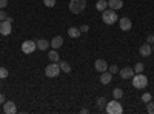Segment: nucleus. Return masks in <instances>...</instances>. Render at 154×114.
<instances>
[{
	"label": "nucleus",
	"instance_id": "23",
	"mask_svg": "<svg viewBox=\"0 0 154 114\" xmlns=\"http://www.w3.org/2000/svg\"><path fill=\"white\" fill-rule=\"evenodd\" d=\"M106 103H108L106 97H103V96H102V97H99V99H97V106H100V108H102V106H105Z\"/></svg>",
	"mask_w": 154,
	"mask_h": 114
},
{
	"label": "nucleus",
	"instance_id": "4",
	"mask_svg": "<svg viewBox=\"0 0 154 114\" xmlns=\"http://www.w3.org/2000/svg\"><path fill=\"white\" fill-rule=\"evenodd\" d=\"M86 6V0H71L69 2V11L72 14H80Z\"/></svg>",
	"mask_w": 154,
	"mask_h": 114
},
{
	"label": "nucleus",
	"instance_id": "9",
	"mask_svg": "<svg viewBox=\"0 0 154 114\" xmlns=\"http://www.w3.org/2000/svg\"><path fill=\"white\" fill-rule=\"evenodd\" d=\"M11 31H12V28H11V23L8 20L0 22V34H2V35H9Z\"/></svg>",
	"mask_w": 154,
	"mask_h": 114
},
{
	"label": "nucleus",
	"instance_id": "36",
	"mask_svg": "<svg viewBox=\"0 0 154 114\" xmlns=\"http://www.w3.org/2000/svg\"><path fill=\"white\" fill-rule=\"evenodd\" d=\"M0 86H2V83H0Z\"/></svg>",
	"mask_w": 154,
	"mask_h": 114
},
{
	"label": "nucleus",
	"instance_id": "11",
	"mask_svg": "<svg viewBox=\"0 0 154 114\" xmlns=\"http://www.w3.org/2000/svg\"><path fill=\"white\" fill-rule=\"evenodd\" d=\"M17 111V106L14 102H5L3 103V112L5 114H14Z\"/></svg>",
	"mask_w": 154,
	"mask_h": 114
},
{
	"label": "nucleus",
	"instance_id": "19",
	"mask_svg": "<svg viewBox=\"0 0 154 114\" xmlns=\"http://www.w3.org/2000/svg\"><path fill=\"white\" fill-rule=\"evenodd\" d=\"M48 59H49L51 62H59V60H60V56H59L57 51H54V49H53V51L48 53Z\"/></svg>",
	"mask_w": 154,
	"mask_h": 114
},
{
	"label": "nucleus",
	"instance_id": "30",
	"mask_svg": "<svg viewBox=\"0 0 154 114\" xmlns=\"http://www.w3.org/2000/svg\"><path fill=\"white\" fill-rule=\"evenodd\" d=\"M8 6V0H0V9H5Z\"/></svg>",
	"mask_w": 154,
	"mask_h": 114
},
{
	"label": "nucleus",
	"instance_id": "2",
	"mask_svg": "<svg viewBox=\"0 0 154 114\" xmlns=\"http://www.w3.org/2000/svg\"><path fill=\"white\" fill-rule=\"evenodd\" d=\"M102 20L106 25H114L119 20V16L116 14L114 9H105V11H102Z\"/></svg>",
	"mask_w": 154,
	"mask_h": 114
},
{
	"label": "nucleus",
	"instance_id": "12",
	"mask_svg": "<svg viewBox=\"0 0 154 114\" xmlns=\"http://www.w3.org/2000/svg\"><path fill=\"white\" fill-rule=\"evenodd\" d=\"M151 51H152L151 43H143L142 46H140V49H139V53H140V56H142V57H148L151 54Z\"/></svg>",
	"mask_w": 154,
	"mask_h": 114
},
{
	"label": "nucleus",
	"instance_id": "5",
	"mask_svg": "<svg viewBox=\"0 0 154 114\" xmlns=\"http://www.w3.org/2000/svg\"><path fill=\"white\" fill-rule=\"evenodd\" d=\"M106 112L108 114H122L123 112V108L117 102V99H114L112 102H108L106 103Z\"/></svg>",
	"mask_w": 154,
	"mask_h": 114
},
{
	"label": "nucleus",
	"instance_id": "3",
	"mask_svg": "<svg viewBox=\"0 0 154 114\" xmlns=\"http://www.w3.org/2000/svg\"><path fill=\"white\" fill-rule=\"evenodd\" d=\"M45 74H46V77H49V79H54V77H57V75L60 74V66H59V62H51L49 65L45 68Z\"/></svg>",
	"mask_w": 154,
	"mask_h": 114
},
{
	"label": "nucleus",
	"instance_id": "1",
	"mask_svg": "<svg viewBox=\"0 0 154 114\" xmlns=\"http://www.w3.org/2000/svg\"><path fill=\"white\" fill-rule=\"evenodd\" d=\"M131 80H133V86L137 88V90H143V88H146V85H148V77L142 72L134 74Z\"/></svg>",
	"mask_w": 154,
	"mask_h": 114
},
{
	"label": "nucleus",
	"instance_id": "28",
	"mask_svg": "<svg viewBox=\"0 0 154 114\" xmlns=\"http://www.w3.org/2000/svg\"><path fill=\"white\" fill-rule=\"evenodd\" d=\"M146 111H148L149 114H154V103H151V100H149L148 105H146Z\"/></svg>",
	"mask_w": 154,
	"mask_h": 114
},
{
	"label": "nucleus",
	"instance_id": "21",
	"mask_svg": "<svg viewBox=\"0 0 154 114\" xmlns=\"http://www.w3.org/2000/svg\"><path fill=\"white\" fill-rule=\"evenodd\" d=\"M112 97L117 99V100L122 99V97H123V91L120 90V88H114V90H112Z\"/></svg>",
	"mask_w": 154,
	"mask_h": 114
},
{
	"label": "nucleus",
	"instance_id": "26",
	"mask_svg": "<svg viewBox=\"0 0 154 114\" xmlns=\"http://www.w3.org/2000/svg\"><path fill=\"white\" fill-rule=\"evenodd\" d=\"M108 71L114 75V74H117V72H119V68H117V65H111V66H108Z\"/></svg>",
	"mask_w": 154,
	"mask_h": 114
},
{
	"label": "nucleus",
	"instance_id": "18",
	"mask_svg": "<svg viewBox=\"0 0 154 114\" xmlns=\"http://www.w3.org/2000/svg\"><path fill=\"white\" fill-rule=\"evenodd\" d=\"M59 66H60V71H63V72H71V65L68 62H60L59 60Z\"/></svg>",
	"mask_w": 154,
	"mask_h": 114
},
{
	"label": "nucleus",
	"instance_id": "17",
	"mask_svg": "<svg viewBox=\"0 0 154 114\" xmlns=\"http://www.w3.org/2000/svg\"><path fill=\"white\" fill-rule=\"evenodd\" d=\"M80 29L79 28H75V26H71L69 29H68V35L71 37V39H77V37H80Z\"/></svg>",
	"mask_w": 154,
	"mask_h": 114
},
{
	"label": "nucleus",
	"instance_id": "6",
	"mask_svg": "<svg viewBox=\"0 0 154 114\" xmlns=\"http://www.w3.org/2000/svg\"><path fill=\"white\" fill-rule=\"evenodd\" d=\"M35 49H37V45H35V42H32V40H25V42L22 43V51H23L25 54H32Z\"/></svg>",
	"mask_w": 154,
	"mask_h": 114
},
{
	"label": "nucleus",
	"instance_id": "22",
	"mask_svg": "<svg viewBox=\"0 0 154 114\" xmlns=\"http://www.w3.org/2000/svg\"><path fill=\"white\" fill-rule=\"evenodd\" d=\"M143 68H145L143 63H136L133 69H134V72H136V74H139V72H143Z\"/></svg>",
	"mask_w": 154,
	"mask_h": 114
},
{
	"label": "nucleus",
	"instance_id": "34",
	"mask_svg": "<svg viewBox=\"0 0 154 114\" xmlns=\"http://www.w3.org/2000/svg\"><path fill=\"white\" fill-rule=\"evenodd\" d=\"M80 112H82V114H86V112H88V109H86V108H82V109H80Z\"/></svg>",
	"mask_w": 154,
	"mask_h": 114
},
{
	"label": "nucleus",
	"instance_id": "29",
	"mask_svg": "<svg viewBox=\"0 0 154 114\" xmlns=\"http://www.w3.org/2000/svg\"><path fill=\"white\" fill-rule=\"evenodd\" d=\"M6 17H8V16H6V12H5L3 9H0V22H3Z\"/></svg>",
	"mask_w": 154,
	"mask_h": 114
},
{
	"label": "nucleus",
	"instance_id": "13",
	"mask_svg": "<svg viewBox=\"0 0 154 114\" xmlns=\"http://www.w3.org/2000/svg\"><path fill=\"white\" fill-rule=\"evenodd\" d=\"M123 6V0H108V8L117 11Z\"/></svg>",
	"mask_w": 154,
	"mask_h": 114
},
{
	"label": "nucleus",
	"instance_id": "16",
	"mask_svg": "<svg viewBox=\"0 0 154 114\" xmlns=\"http://www.w3.org/2000/svg\"><path fill=\"white\" fill-rule=\"evenodd\" d=\"M49 45L53 46V49H57V48H60V46L63 45V39H62L60 35H56L54 39H53V40L49 42Z\"/></svg>",
	"mask_w": 154,
	"mask_h": 114
},
{
	"label": "nucleus",
	"instance_id": "27",
	"mask_svg": "<svg viewBox=\"0 0 154 114\" xmlns=\"http://www.w3.org/2000/svg\"><path fill=\"white\" fill-rule=\"evenodd\" d=\"M149 100H151V94H149V93H145V94H142V102L148 103Z\"/></svg>",
	"mask_w": 154,
	"mask_h": 114
},
{
	"label": "nucleus",
	"instance_id": "7",
	"mask_svg": "<svg viewBox=\"0 0 154 114\" xmlns=\"http://www.w3.org/2000/svg\"><path fill=\"white\" fill-rule=\"evenodd\" d=\"M119 26H120L122 31H130L133 28V23H131V20L128 17H120L119 19Z\"/></svg>",
	"mask_w": 154,
	"mask_h": 114
},
{
	"label": "nucleus",
	"instance_id": "33",
	"mask_svg": "<svg viewBox=\"0 0 154 114\" xmlns=\"http://www.w3.org/2000/svg\"><path fill=\"white\" fill-rule=\"evenodd\" d=\"M6 102V99H5V96L3 94H0V103H5Z\"/></svg>",
	"mask_w": 154,
	"mask_h": 114
},
{
	"label": "nucleus",
	"instance_id": "20",
	"mask_svg": "<svg viewBox=\"0 0 154 114\" xmlns=\"http://www.w3.org/2000/svg\"><path fill=\"white\" fill-rule=\"evenodd\" d=\"M108 8V2L106 0H99V2L96 3V9H99V11H105Z\"/></svg>",
	"mask_w": 154,
	"mask_h": 114
},
{
	"label": "nucleus",
	"instance_id": "25",
	"mask_svg": "<svg viewBox=\"0 0 154 114\" xmlns=\"http://www.w3.org/2000/svg\"><path fill=\"white\" fill-rule=\"evenodd\" d=\"M43 5L48 8H54L56 6V0H43Z\"/></svg>",
	"mask_w": 154,
	"mask_h": 114
},
{
	"label": "nucleus",
	"instance_id": "14",
	"mask_svg": "<svg viewBox=\"0 0 154 114\" xmlns=\"http://www.w3.org/2000/svg\"><path fill=\"white\" fill-rule=\"evenodd\" d=\"M111 79H112V74H111L109 71H103V72H102V75H100L102 85H108V83L111 82Z\"/></svg>",
	"mask_w": 154,
	"mask_h": 114
},
{
	"label": "nucleus",
	"instance_id": "24",
	"mask_svg": "<svg viewBox=\"0 0 154 114\" xmlns=\"http://www.w3.org/2000/svg\"><path fill=\"white\" fill-rule=\"evenodd\" d=\"M8 69L6 68H3V66H0V79H6L8 77Z\"/></svg>",
	"mask_w": 154,
	"mask_h": 114
},
{
	"label": "nucleus",
	"instance_id": "35",
	"mask_svg": "<svg viewBox=\"0 0 154 114\" xmlns=\"http://www.w3.org/2000/svg\"><path fill=\"white\" fill-rule=\"evenodd\" d=\"M152 53H154V45H152Z\"/></svg>",
	"mask_w": 154,
	"mask_h": 114
},
{
	"label": "nucleus",
	"instance_id": "31",
	"mask_svg": "<svg viewBox=\"0 0 154 114\" xmlns=\"http://www.w3.org/2000/svg\"><path fill=\"white\" fill-rule=\"evenodd\" d=\"M79 29H80V32H88L89 31V26H88V25H82Z\"/></svg>",
	"mask_w": 154,
	"mask_h": 114
},
{
	"label": "nucleus",
	"instance_id": "8",
	"mask_svg": "<svg viewBox=\"0 0 154 114\" xmlns=\"http://www.w3.org/2000/svg\"><path fill=\"white\" fill-rule=\"evenodd\" d=\"M94 68H96V71H99V72L108 71V63H106V60H103V59H97V60L94 62Z\"/></svg>",
	"mask_w": 154,
	"mask_h": 114
},
{
	"label": "nucleus",
	"instance_id": "10",
	"mask_svg": "<svg viewBox=\"0 0 154 114\" xmlns=\"http://www.w3.org/2000/svg\"><path fill=\"white\" fill-rule=\"evenodd\" d=\"M119 74H120V77L122 79H133V75L136 74L134 72V69L133 68H130V66H126V68H123V69H119Z\"/></svg>",
	"mask_w": 154,
	"mask_h": 114
},
{
	"label": "nucleus",
	"instance_id": "15",
	"mask_svg": "<svg viewBox=\"0 0 154 114\" xmlns=\"http://www.w3.org/2000/svg\"><path fill=\"white\" fill-rule=\"evenodd\" d=\"M35 45H37V48L40 49V51H46V49L51 46V45H49V42H48L46 39H38V40L35 42Z\"/></svg>",
	"mask_w": 154,
	"mask_h": 114
},
{
	"label": "nucleus",
	"instance_id": "32",
	"mask_svg": "<svg viewBox=\"0 0 154 114\" xmlns=\"http://www.w3.org/2000/svg\"><path fill=\"white\" fill-rule=\"evenodd\" d=\"M146 42H148V43H154V34H149V35L146 37Z\"/></svg>",
	"mask_w": 154,
	"mask_h": 114
}]
</instances>
